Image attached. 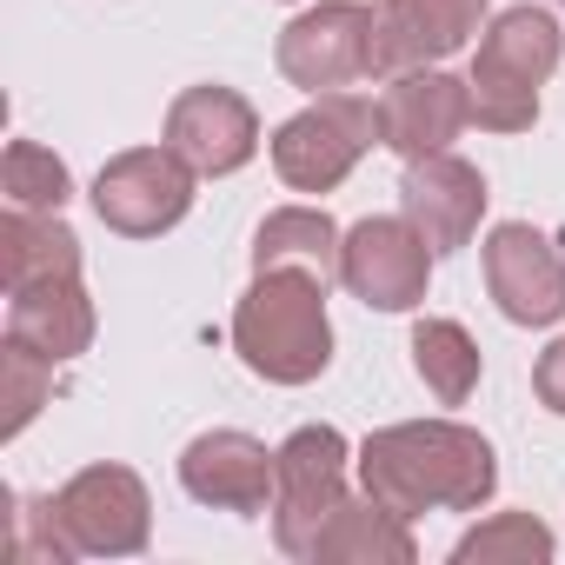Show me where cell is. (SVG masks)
<instances>
[{
    "label": "cell",
    "mask_w": 565,
    "mask_h": 565,
    "mask_svg": "<svg viewBox=\"0 0 565 565\" xmlns=\"http://www.w3.org/2000/svg\"><path fill=\"white\" fill-rule=\"evenodd\" d=\"M413 366L439 406H466V393L479 386V347L459 320H419L413 327Z\"/></svg>",
    "instance_id": "obj_20"
},
{
    "label": "cell",
    "mask_w": 565,
    "mask_h": 565,
    "mask_svg": "<svg viewBox=\"0 0 565 565\" xmlns=\"http://www.w3.org/2000/svg\"><path fill=\"white\" fill-rule=\"evenodd\" d=\"M340 246H347V233L320 206H279V213H266V226L253 239V273L294 266V273H313L320 287H333L340 279Z\"/></svg>",
    "instance_id": "obj_17"
},
{
    "label": "cell",
    "mask_w": 565,
    "mask_h": 565,
    "mask_svg": "<svg viewBox=\"0 0 565 565\" xmlns=\"http://www.w3.org/2000/svg\"><path fill=\"white\" fill-rule=\"evenodd\" d=\"M565 54V34L545 8H505L486 41H479V61H472V120L492 127V134H525L539 120V87L552 81Z\"/></svg>",
    "instance_id": "obj_3"
},
{
    "label": "cell",
    "mask_w": 565,
    "mask_h": 565,
    "mask_svg": "<svg viewBox=\"0 0 565 565\" xmlns=\"http://www.w3.org/2000/svg\"><path fill=\"white\" fill-rule=\"evenodd\" d=\"M167 147L193 173H239L259 153V114L233 87H186L167 107Z\"/></svg>",
    "instance_id": "obj_14"
},
{
    "label": "cell",
    "mask_w": 565,
    "mask_h": 565,
    "mask_svg": "<svg viewBox=\"0 0 565 565\" xmlns=\"http://www.w3.org/2000/svg\"><path fill=\"white\" fill-rule=\"evenodd\" d=\"M380 140V100L366 94H320L307 114H294L273 134V167L294 193H333Z\"/></svg>",
    "instance_id": "obj_4"
},
{
    "label": "cell",
    "mask_w": 565,
    "mask_h": 565,
    "mask_svg": "<svg viewBox=\"0 0 565 565\" xmlns=\"http://www.w3.org/2000/svg\"><path fill=\"white\" fill-rule=\"evenodd\" d=\"M360 486L399 519L419 512H479L499 486L492 446L459 419H406L360 446Z\"/></svg>",
    "instance_id": "obj_1"
},
{
    "label": "cell",
    "mask_w": 565,
    "mask_h": 565,
    "mask_svg": "<svg viewBox=\"0 0 565 565\" xmlns=\"http://www.w3.org/2000/svg\"><path fill=\"white\" fill-rule=\"evenodd\" d=\"M486 287L512 327H552L565 313V259L545 233L505 220L486 233Z\"/></svg>",
    "instance_id": "obj_10"
},
{
    "label": "cell",
    "mask_w": 565,
    "mask_h": 565,
    "mask_svg": "<svg viewBox=\"0 0 565 565\" xmlns=\"http://www.w3.org/2000/svg\"><path fill=\"white\" fill-rule=\"evenodd\" d=\"M347 505V439L333 426H300L279 446V492H273V539L279 552L313 558L320 532Z\"/></svg>",
    "instance_id": "obj_5"
},
{
    "label": "cell",
    "mask_w": 565,
    "mask_h": 565,
    "mask_svg": "<svg viewBox=\"0 0 565 565\" xmlns=\"http://www.w3.org/2000/svg\"><path fill=\"white\" fill-rule=\"evenodd\" d=\"M180 486L213 512H266V499L279 492V452H266L253 433L220 426L180 452Z\"/></svg>",
    "instance_id": "obj_13"
},
{
    "label": "cell",
    "mask_w": 565,
    "mask_h": 565,
    "mask_svg": "<svg viewBox=\"0 0 565 565\" xmlns=\"http://www.w3.org/2000/svg\"><path fill=\"white\" fill-rule=\"evenodd\" d=\"M0 186H8V206H21V213H61L67 193H74L67 167L47 147H34V140L8 147V160H0Z\"/></svg>",
    "instance_id": "obj_23"
},
{
    "label": "cell",
    "mask_w": 565,
    "mask_h": 565,
    "mask_svg": "<svg viewBox=\"0 0 565 565\" xmlns=\"http://www.w3.org/2000/svg\"><path fill=\"white\" fill-rule=\"evenodd\" d=\"M313 558H327V565H413L419 552H413L406 519L366 492V499H347V505L333 512V525L320 532Z\"/></svg>",
    "instance_id": "obj_18"
},
{
    "label": "cell",
    "mask_w": 565,
    "mask_h": 565,
    "mask_svg": "<svg viewBox=\"0 0 565 565\" xmlns=\"http://www.w3.org/2000/svg\"><path fill=\"white\" fill-rule=\"evenodd\" d=\"M373 28L380 14L360 0H320L279 34V74L307 94H340L347 81H373Z\"/></svg>",
    "instance_id": "obj_6"
},
{
    "label": "cell",
    "mask_w": 565,
    "mask_h": 565,
    "mask_svg": "<svg viewBox=\"0 0 565 565\" xmlns=\"http://www.w3.org/2000/svg\"><path fill=\"white\" fill-rule=\"evenodd\" d=\"M472 120V87L439 74V67H413V74H393L386 94H380V140L406 160H426V153H446Z\"/></svg>",
    "instance_id": "obj_11"
},
{
    "label": "cell",
    "mask_w": 565,
    "mask_h": 565,
    "mask_svg": "<svg viewBox=\"0 0 565 565\" xmlns=\"http://www.w3.org/2000/svg\"><path fill=\"white\" fill-rule=\"evenodd\" d=\"M399 206H406V220L426 233L433 253H459V246L479 233L486 180H479V167H466L459 153H426V160H406Z\"/></svg>",
    "instance_id": "obj_15"
},
{
    "label": "cell",
    "mask_w": 565,
    "mask_h": 565,
    "mask_svg": "<svg viewBox=\"0 0 565 565\" xmlns=\"http://www.w3.org/2000/svg\"><path fill=\"white\" fill-rule=\"evenodd\" d=\"M54 512H61V525H67V539H74L81 558H127V552L147 545V525H153L147 486L127 466H87V472H74L54 492Z\"/></svg>",
    "instance_id": "obj_8"
},
{
    "label": "cell",
    "mask_w": 565,
    "mask_h": 565,
    "mask_svg": "<svg viewBox=\"0 0 565 565\" xmlns=\"http://www.w3.org/2000/svg\"><path fill=\"white\" fill-rule=\"evenodd\" d=\"M433 246L426 233L399 213V220H360L340 246V279L353 287V300L380 307V313H406L426 300V279H433Z\"/></svg>",
    "instance_id": "obj_9"
},
{
    "label": "cell",
    "mask_w": 565,
    "mask_h": 565,
    "mask_svg": "<svg viewBox=\"0 0 565 565\" xmlns=\"http://www.w3.org/2000/svg\"><path fill=\"white\" fill-rule=\"evenodd\" d=\"M233 347L239 360L273 380V386H307L333 366V320H327V287L313 273L266 266L246 300L233 307Z\"/></svg>",
    "instance_id": "obj_2"
},
{
    "label": "cell",
    "mask_w": 565,
    "mask_h": 565,
    "mask_svg": "<svg viewBox=\"0 0 565 565\" xmlns=\"http://www.w3.org/2000/svg\"><path fill=\"white\" fill-rule=\"evenodd\" d=\"M558 8H565V0H558Z\"/></svg>",
    "instance_id": "obj_26"
},
{
    "label": "cell",
    "mask_w": 565,
    "mask_h": 565,
    "mask_svg": "<svg viewBox=\"0 0 565 565\" xmlns=\"http://www.w3.org/2000/svg\"><path fill=\"white\" fill-rule=\"evenodd\" d=\"M486 21V0H380V28H373V74H413L439 67L459 54Z\"/></svg>",
    "instance_id": "obj_12"
},
{
    "label": "cell",
    "mask_w": 565,
    "mask_h": 565,
    "mask_svg": "<svg viewBox=\"0 0 565 565\" xmlns=\"http://www.w3.org/2000/svg\"><path fill=\"white\" fill-rule=\"evenodd\" d=\"M0 273H8V294L34 287V279L81 273L74 226H61V213H21V206H8V220H0Z\"/></svg>",
    "instance_id": "obj_19"
},
{
    "label": "cell",
    "mask_w": 565,
    "mask_h": 565,
    "mask_svg": "<svg viewBox=\"0 0 565 565\" xmlns=\"http://www.w3.org/2000/svg\"><path fill=\"white\" fill-rule=\"evenodd\" d=\"M532 386H539L545 413H558V419H565V340H552V347L539 353V366H532Z\"/></svg>",
    "instance_id": "obj_25"
},
{
    "label": "cell",
    "mask_w": 565,
    "mask_h": 565,
    "mask_svg": "<svg viewBox=\"0 0 565 565\" xmlns=\"http://www.w3.org/2000/svg\"><path fill=\"white\" fill-rule=\"evenodd\" d=\"M8 340L47 353L54 366L81 360V353L94 347V300H87V287H81V273L14 287V294H8Z\"/></svg>",
    "instance_id": "obj_16"
},
{
    "label": "cell",
    "mask_w": 565,
    "mask_h": 565,
    "mask_svg": "<svg viewBox=\"0 0 565 565\" xmlns=\"http://www.w3.org/2000/svg\"><path fill=\"white\" fill-rule=\"evenodd\" d=\"M459 565H545L552 558V532L532 519V512H499L486 525H472L459 545H452Z\"/></svg>",
    "instance_id": "obj_21"
},
{
    "label": "cell",
    "mask_w": 565,
    "mask_h": 565,
    "mask_svg": "<svg viewBox=\"0 0 565 565\" xmlns=\"http://www.w3.org/2000/svg\"><path fill=\"white\" fill-rule=\"evenodd\" d=\"M47 393H54V360L47 353H34L21 340L0 347V439H21L34 426V413L47 406Z\"/></svg>",
    "instance_id": "obj_22"
},
{
    "label": "cell",
    "mask_w": 565,
    "mask_h": 565,
    "mask_svg": "<svg viewBox=\"0 0 565 565\" xmlns=\"http://www.w3.org/2000/svg\"><path fill=\"white\" fill-rule=\"evenodd\" d=\"M14 565H74V539L54 512V499H14V539H8Z\"/></svg>",
    "instance_id": "obj_24"
},
{
    "label": "cell",
    "mask_w": 565,
    "mask_h": 565,
    "mask_svg": "<svg viewBox=\"0 0 565 565\" xmlns=\"http://www.w3.org/2000/svg\"><path fill=\"white\" fill-rule=\"evenodd\" d=\"M193 206V167L173 147H134L114 153L94 180V213L127 233V239H153L167 226H180Z\"/></svg>",
    "instance_id": "obj_7"
}]
</instances>
